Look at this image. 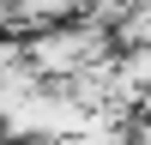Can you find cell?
<instances>
[{
    "label": "cell",
    "instance_id": "6da1fadb",
    "mask_svg": "<svg viewBox=\"0 0 151 145\" xmlns=\"http://www.w3.org/2000/svg\"><path fill=\"white\" fill-rule=\"evenodd\" d=\"M115 48V30L97 18H67V24H48V30L24 36V60L42 72L48 85H73L79 72H97Z\"/></svg>",
    "mask_w": 151,
    "mask_h": 145
},
{
    "label": "cell",
    "instance_id": "7a4b0ae2",
    "mask_svg": "<svg viewBox=\"0 0 151 145\" xmlns=\"http://www.w3.org/2000/svg\"><path fill=\"white\" fill-rule=\"evenodd\" d=\"M115 48H151V0H145V6H133V12H121Z\"/></svg>",
    "mask_w": 151,
    "mask_h": 145
},
{
    "label": "cell",
    "instance_id": "3957f363",
    "mask_svg": "<svg viewBox=\"0 0 151 145\" xmlns=\"http://www.w3.org/2000/svg\"><path fill=\"white\" fill-rule=\"evenodd\" d=\"M0 145H12V139H0Z\"/></svg>",
    "mask_w": 151,
    "mask_h": 145
}]
</instances>
